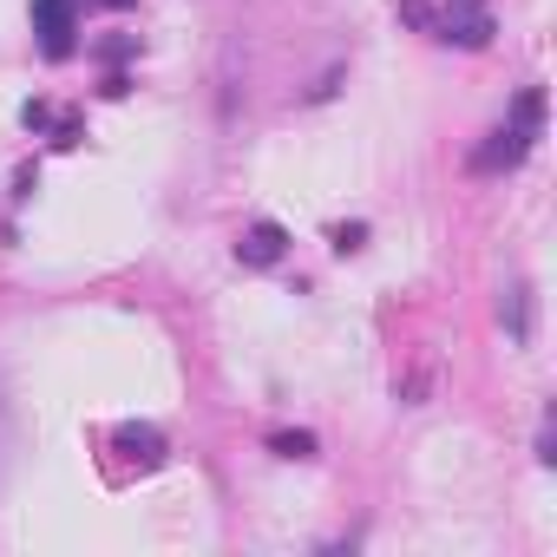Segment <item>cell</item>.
<instances>
[{
    "label": "cell",
    "instance_id": "1",
    "mask_svg": "<svg viewBox=\"0 0 557 557\" xmlns=\"http://www.w3.org/2000/svg\"><path fill=\"white\" fill-rule=\"evenodd\" d=\"M537 125H544V92H518V106H511V125H498L472 158H466V171L472 177H498V171H518L524 158H531V145H537Z\"/></svg>",
    "mask_w": 557,
    "mask_h": 557
},
{
    "label": "cell",
    "instance_id": "2",
    "mask_svg": "<svg viewBox=\"0 0 557 557\" xmlns=\"http://www.w3.org/2000/svg\"><path fill=\"white\" fill-rule=\"evenodd\" d=\"M433 40H453V47H492V14L485 0H446V14L433 21Z\"/></svg>",
    "mask_w": 557,
    "mask_h": 557
},
{
    "label": "cell",
    "instance_id": "3",
    "mask_svg": "<svg viewBox=\"0 0 557 557\" xmlns=\"http://www.w3.org/2000/svg\"><path fill=\"white\" fill-rule=\"evenodd\" d=\"M34 34H40L47 60H66L73 34H79V8H73V0H34Z\"/></svg>",
    "mask_w": 557,
    "mask_h": 557
},
{
    "label": "cell",
    "instance_id": "4",
    "mask_svg": "<svg viewBox=\"0 0 557 557\" xmlns=\"http://www.w3.org/2000/svg\"><path fill=\"white\" fill-rule=\"evenodd\" d=\"M283 249H289L283 223H249L236 236V262H249V269H275V262H283Z\"/></svg>",
    "mask_w": 557,
    "mask_h": 557
},
{
    "label": "cell",
    "instance_id": "5",
    "mask_svg": "<svg viewBox=\"0 0 557 557\" xmlns=\"http://www.w3.org/2000/svg\"><path fill=\"white\" fill-rule=\"evenodd\" d=\"M119 446H125L138 466H164V433H158V426H119Z\"/></svg>",
    "mask_w": 557,
    "mask_h": 557
},
{
    "label": "cell",
    "instance_id": "6",
    "mask_svg": "<svg viewBox=\"0 0 557 557\" xmlns=\"http://www.w3.org/2000/svg\"><path fill=\"white\" fill-rule=\"evenodd\" d=\"M498 315H505V329H511V342H531V289H524V283H511V289H505V302H498Z\"/></svg>",
    "mask_w": 557,
    "mask_h": 557
},
{
    "label": "cell",
    "instance_id": "7",
    "mask_svg": "<svg viewBox=\"0 0 557 557\" xmlns=\"http://www.w3.org/2000/svg\"><path fill=\"white\" fill-rule=\"evenodd\" d=\"M269 453H283V459H315V433H269Z\"/></svg>",
    "mask_w": 557,
    "mask_h": 557
},
{
    "label": "cell",
    "instance_id": "8",
    "mask_svg": "<svg viewBox=\"0 0 557 557\" xmlns=\"http://www.w3.org/2000/svg\"><path fill=\"white\" fill-rule=\"evenodd\" d=\"M400 21L420 27V34H433V8H426V0H400Z\"/></svg>",
    "mask_w": 557,
    "mask_h": 557
},
{
    "label": "cell",
    "instance_id": "9",
    "mask_svg": "<svg viewBox=\"0 0 557 557\" xmlns=\"http://www.w3.org/2000/svg\"><path fill=\"white\" fill-rule=\"evenodd\" d=\"M361 243H368V223H342V230H335V249H342V256L361 249Z\"/></svg>",
    "mask_w": 557,
    "mask_h": 557
},
{
    "label": "cell",
    "instance_id": "10",
    "mask_svg": "<svg viewBox=\"0 0 557 557\" xmlns=\"http://www.w3.org/2000/svg\"><path fill=\"white\" fill-rule=\"evenodd\" d=\"M99 8H132V0H99Z\"/></svg>",
    "mask_w": 557,
    "mask_h": 557
}]
</instances>
